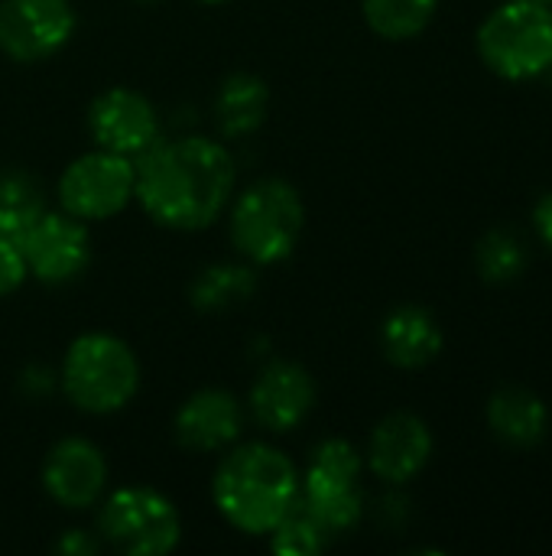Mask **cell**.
Instances as JSON below:
<instances>
[{"mask_svg": "<svg viewBox=\"0 0 552 556\" xmlns=\"http://www.w3.org/2000/svg\"><path fill=\"white\" fill-rule=\"evenodd\" d=\"M475 267L488 283H511L527 270V244L508 228L488 231L475 248Z\"/></svg>", "mask_w": 552, "mask_h": 556, "instance_id": "603a6c76", "label": "cell"}, {"mask_svg": "<svg viewBox=\"0 0 552 556\" xmlns=\"http://www.w3.org/2000/svg\"><path fill=\"white\" fill-rule=\"evenodd\" d=\"M59 554H65V556H94L98 554V541L88 534V531H78V528H72V531H65L62 538H59Z\"/></svg>", "mask_w": 552, "mask_h": 556, "instance_id": "d4e9b609", "label": "cell"}, {"mask_svg": "<svg viewBox=\"0 0 552 556\" xmlns=\"http://www.w3.org/2000/svg\"><path fill=\"white\" fill-rule=\"evenodd\" d=\"M299 498V472L293 459L267 443L224 450L211 479L218 515L241 534L264 538Z\"/></svg>", "mask_w": 552, "mask_h": 556, "instance_id": "7a4b0ae2", "label": "cell"}, {"mask_svg": "<svg viewBox=\"0 0 552 556\" xmlns=\"http://www.w3.org/2000/svg\"><path fill=\"white\" fill-rule=\"evenodd\" d=\"M133 189H137L133 160L94 147L91 153L75 156L62 169L55 192L62 212L81 222H104L120 215L133 202Z\"/></svg>", "mask_w": 552, "mask_h": 556, "instance_id": "ba28073f", "label": "cell"}, {"mask_svg": "<svg viewBox=\"0 0 552 556\" xmlns=\"http://www.w3.org/2000/svg\"><path fill=\"white\" fill-rule=\"evenodd\" d=\"M140 208L169 231H202L231 205L238 166L224 143L189 134L156 140L133 160Z\"/></svg>", "mask_w": 552, "mask_h": 556, "instance_id": "6da1fadb", "label": "cell"}, {"mask_svg": "<svg viewBox=\"0 0 552 556\" xmlns=\"http://www.w3.org/2000/svg\"><path fill=\"white\" fill-rule=\"evenodd\" d=\"M534 218H537V231H540L543 244L552 251V192H547V195L540 199V205H537Z\"/></svg>", "mask_w": 552, "mask_h": 556, "instance_id": "484cf974", "label": "cell"}, {"mask_svg": "<svg viewBox=\"0 0 552 556\" xmlns=\"http://www.w3.org/2000/svg\"><path fill=\"white\" fill-rule=\"evenodd\" d=\"M329 541H332V534L303 505V498H296V505L270 531V551L280 556H316L329 547Z\"/></svg>", "mask_w": 552, "mask_h": 556, "instance_id": "7402d4cb", "label": "cell"}, {"mask_svg": "<svg viewBox=\"0 0 552 556\" xmlns=\"http://www.w3.org/2000/svg\"><path fill=\"white\" fill-rule=\"evenodd\" d=\"M527 3H540V7H552V0H527Z\"/></svg>", "mask_w": 552, "mask_h": 556, "instance_id": "f546056e", "label": "cell"}, {"mask_svg": "<svg viewBox=\"0 0 552 556\" xmlns=\"http://www.w3.org/2000/svg\"><path fill=\"white\" fill-rule=\"evenodd\" d=\"M26 277H29V270H26L20 241L0 238V300L10 296V293H16L26 283Z\"/></svg>", "mask_w": 552, "mask_h": 556, "instance_id": "cb8c5ba5", "label": "cell"}, {"mask_svg": "<svg viewBox=\"0 0 552 556\" xmlns=\"http://www.w3.org/2000/svg\"><path fill=\"white\" fill-rule=\"evenodd\" d=\"M257 293V270L254 264H208L189 283V303L198 313H228L244 306Z\"/></svg>", "mask_w": 552, "mask_h": 556, "instance_id": "d6986e66", "label": "cell"}, {"mask_svg": "<svg viewBox=\"0 0 552 556\" xmlns=\"http://www.w3.org/2000/svg\"><path fill=\"white\" fill-rule=\"evenodd\" d=\"M244 430V410L224 388L195 391L172 420V437L189 453H224Z\"/></svg>", "mask_w": 552, "mask_h": 556, "instance_id": "9a60e30c", "label": "cell"}, {"mask_svg": "<svg viewBox=\"0 0 552 556\" xmlns=\"http://www.w3.org/2000/svg\"><path fill=\"white\" fill-rule=\"evenodd\" d=\"M306 205L286 179H257L231 202V244L254 267L283 264L303 235Z\"/></svg>", "mask_w": 552, "mask_h": 556, "instance_id": "277c9868", "label": "cell"}, {"mask_svg": "<svg viewBox=\"0 0 552 556\" xmlns=\"http://www.w3.org/2000/svg\"><path fill=\"white\" fill-rule=\"evenodd\" d=\"M251 417L270 433H290L316 407V381L299 362H270L251 384Z\"/></svg>", "mask_w": 552, "mask_h": 556, "instance_id": "4fadbf2b", "label": "cell"}, {"mask_svg": "<svg viewBox=\"0 0 552 556\" xmlns=\"http://www.w3.org/2000/svg\"><path fill=\"white\" fill-rule=\"evenodd\" d=\"M433 456V433L423 417L397 410L384 417L368 440V469L387 485H407Z\"/></svg>", "mask_w": 552, "mask_h": 556, "instance_id": "5bb4252c", "label": "cell"}, {"mask_svg": "<svg viewBox=\"0 0 552 556\" xmlns=\"http://www.w3.org/2000/svg\"><path fill=\"white\" fill-rule=\"evenodd\" d=\"M381 349L394 368H426L442 352V329L423 306H397L381 326Z\"/></svg>", "mask_w": 552, "mask_h": 556, "instance_id": "2e32d148", "label": "cell"}, {"mask_svg": "<svg viewBox=\"0 0 552 556\" xmlns=\"http://www.w3.org/2000/svg\"><path fill=\"white\" fill-rule=\"evenodd\" d=\"M88 134L98 150L137 160L159 140V114L133 88H107L88 108Z\"/></svg>", "mask_w": 552, "mask_h": 556, "instance_id": "8fae6325", "label": "cell"}, {"mask_svg": "<svg viewBox=\"0 0 552 556\" xmlns=\"http://www.w3.org/2000/svg\"><path fill=\"white\" fill-rule=\"evenodd\" d=\"M23 381L29 384V397H42L55 381H52V371H46V368H26L23 371Z\"/></svg>", "mask_w": 552, "mask_h": 556, "instance_id": "4316f807", "label": "cell"}, {"mask_svg": "<svg viewBox=\"0 0 552 556\" xmlns=\"http://www.w3.org/2000/svg\"><path fill=\"white\" fill-rule=\"evenodd\" d=\"M59 388L72 407L91 417H107L137 397L140 362L124 339L111 332H85L65 349Z\"/></svg>", "mask_w": 552, "mask_h": 556, "instance_id": "3957f363", "label": "cell"}, {"mask_svg": "<svg viewBox=\"0 0 552 556\" xmlns=\"http://www.w3.org/2000/svg\"><path fill=\"white\" fill-rule=\"evenodd\" d=\"M46 212L42 186L23 169H0V238L20 235Z\"/></svg>", "mask_w": 552, "mask_h": 556, "instance_id": "ffe728a7", "label": "cell"}, {"mask_svg": "<svg viewBox=\"0 0 552 556\" xmlns=\"http://www.w3.org/2000/svg\"><path fill=\"white\" fill-rule=\"evenodd\" d=\"M68 0H0V52L20 65L59 55L75 36Z\"/></svg>", "mask_w": 552, "mask_h": 556, "instance_id": "30bf717a", "label": "cell"}, {"mask_svg": "<svg viewBox=\"0 0 552 556\" xmlns=\"http://www.w3.org/2000/svg\"><path fill=\"white\" fill-rule=\"evenodd\" d=\"M361 453L348 440H325L312 450L306 472L299 476L303 505L325 525V531L345 534L364 515L361 495Z\"/></svg>", "mask_w": 552, "mask_h": 556, "instance_id": "52a82bcc", "label": "cell"}, {"mask_svg": "<svg viewBox=\"0 0 552 556\" xmlns=\"http://www.w3.org/2000/svg\"><path fill=\"white\" fill-rule=\"evenodd\" d=\"M361 10L377 36L403 42L420 36L433 23L439 0H361Z\"/></svg>", "mask_w": 552, "mask_h": 556, "instance_id": "44dd1931", "label": "cell"}, {"mask_svg": "<svg viewBox=\"0 0 552 556\" xmlns=\"http://www.w3.org/2000/svg\"><path fill=\"white\" fill-rule=\"evenodd\" d=\"M20 251L26 261L29 277H36L46 287H62L78 280L88 270L91 261V235L88 222L68 215V212H42L23 235Z\"/></svg>", "mask_w": 552, "mask_h": 556, "instance_id": "9c48e42d", "label": "cell"}, {"mask_svg": "<svg viewBox=\"0 0 552 556\" xmlns=\"http://www.w3.org/2000/svg\"><path fill=\"white\" fill-rule=\"evenodd\" d=\"M133 3H140V7H156V3H163V0H133Z\"/></svg>", "mask_w": 552, "mask_h": 556, "instance_id": "83f0119b", "label": "cell"}, {"mask_svg": "<svg viewBox=\"0 0 552 556\" xmlns=\"http://www.w3.org/2000/svg\"><path fill=\"white\" fill-rule=\"evenodd\" d=\"M98 534L124 556H166L182 541V518L163 492L127 485L101 498Z\"/></svg>", "mask_w": 552, "mask_h": 556, "instance_id": "5b68a950", "label": "cell"}, {"mask_svg": "<svg viewBox=\"0 0 552 556\" xmlns=\"http://www.w3.org/2000/svg\"><path fill=\"white\" fill-rule=\"evenodd\" d=\"M215 111V124L228 140H241L251 137L264 127L267 111H270V88L264 78L251 75V72H231L211 101Z\"/></svg>", "mask_w": 552, "mask_h": 556, "instance_id": "e0dca14e", "label": "cell"}, {"mask_svg": "<svg viewBox=\"0 0 552 556\" xmlns=\"http://www.w3.org/2000/svg\"><path fill=\"white\" fill-rule=\"evenodd\" d=\"M198 3H208V7H218V3H228V0H198Z\"/></svg>", "mask_w": 552, "mask_h": 556, "instance_id": "f1b7e54d", "label": "cell"}, {"mask_svg": "<svg viewBox=\"0 0 552 556\" xmlns=\"http://www.w3.org/2000/svg\"><path fill=\"white\" fill-rule=\"evenodd\" d=\"M478 52L488 68L511 81L547 72L552 65V7L508 0L478 26Z\"/></svg>", "mask_w": 552, "mask_h": 556, "instance_id": "8992f818", "label": "cell"}, {"mask_svg": "<svg viewBox=\"0 0 552 556\" xmlns=\"http://www.w3.org/2000/svg\"><path fill=\"white\" fill-rule=\"evenodd\" d=\"M107 476H111L107 456L101 453L98 443H91L85 437L59 440L46 453V463H42L46 495L68 511L98 505L107 492Z\"/></svg>", "mask_w": 552, "mask_h": 556, "instance_id": "7c38bea8", "label": "cell"}, {"mask_svg": "<svg viewBox=\"0 0 552 556\" xmlns=\"http://www.w3.org/2000/svg\"><path fill=\"white\" fill-rule=\"evenodd\" d=\"M488 427L514 450L540 446L550 430V410L540 394L527 388H501L488 401Z\"/></svg>", "mask_w": 552, "mask_h": 556, "instance_id": "ac0fdd59", "label": "cell"}]
</instances>
